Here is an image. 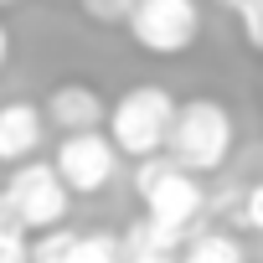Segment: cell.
<instances>
[{"label": "cell", "instance_id": "2e32d148", "mask_svg": "<svg viewBox=\"0 0 263 263\" xmlns=\"http://www.w3.org/2000/svg\"><path fill=\"white\" fill-rule=\"evenodd\" d=\"M6 62H11V31L0 26V67H6Z\"/></svg>", "mask_w": 263, "mask_h": 263}, {"label": "cell", "instance_id": "ba28073f", "mask_svg": "<svg viewBox=\"0 0 263 263\" xmlns=\"http://www.w3.org/2000/svg\"><path fill=\"white\" fill-rule=\"evenodd\" d=\"M47 108L36 103H0V165H26L42 145Z\"/></svg>", "mask_w": 263, "mask_h": 263}, {"label": "cell", "instance_id": "7a4b0ae2", "mask_svg": "<svg viewBox=\"0 0 263 263\" xmlns=\"http://www.w3.org/2000/svg\"><path fill=\"white\" fill-rule=\"evenodd\" d=\"M176 114H181V103L160 83H140V88H129L108 108V140L124 155H140V160L145 155H165L171 129H176Z\"/></svg>", "mask_w": 263, "mask_h": 263}, {"label": "cell", "instance_id": "ac0fdd59", "mask_svg": "<svg viewBox=\"0 0 263 263\" xmlns=\"http://www.w3.org/2000/svg\"><path fill=\"white\" fill-rule=\"evenodd\" d=\"M0 6H16V0H0Z\"/></svg>", "mask_w": 263, "mask_h": 263}, {"label": "cell", "instance_id": "5b68a950", "mask_svg": "<svg viewBox=\"0 0 263 263\" xmlns=\"http://www.w3.org/2000/svg\"><path fill=\"white\" fill-rule=\"evenodd\" d=\"M6 196L16 201L26 232H52V227L67 217V206H72V191H67V181L57 176L52 160H26V165H16L11 181H6Z\"/></svg>", "mask_w": 263, "mask_h": 263}, {"label": "cell", "instance_id": "3957f363", "mask_svg": "<svg viewBox=\"0 0 263 263\" xmlns=\"http://www.w3.org/2000/svg\"><path fill=\"white\" fill-rule=\"evenodd\" d=\"M227 150H232V114H227L217 98H191V103H181L165 155H176L181 171L206 176V171H222Z\"/></svg>", "mask_w": 263, "mask_h": 263}, {"label": "cell", "instance_id": "6da1fadb", "mask_svg": "<svg viewBox=\"0 0 263 263\" xmlns=\"http://www.w3.org/2000/svg\"><path fill=\"white\" fill-rule=\"evenodd\" d=\"M135 191L145 201V217L165 232H176L181 242L196 237L201 217H206V191L191 171L176 165V155H145L135 165Z\"/></svg>", "mask_w": 263, "mask_h": 263}, {"label": "cell", "instance_id": "52a82bcc", "mask_svg": "<svg viewBox=\"0 0 263 263\" xmlns=\"http://www.w3.org/2000/svg\"><path fill=\"white\" fill-rule=\"evenodd\" d=\"M47 119L62 129V135H93L98 124H108V103L88 83H57L47 93Z\"/></svg>", "mask_w": 263, "mask_h": 263}, {"label": "cell", "instance_id": "8992f818", "mask_svg": "<svg viewBox=\"0 0 263 263\" xmlns=\"http://www.w3.org/2000/svg\"><path fill=\"white\" fill-rule=\"evenodd\" d=\"M119 145L103 135V129H93V135H62L57 145V176L67 181L72 196H98L114 176H119Z\"/></svg>", "mask_w": 263, "mask_h": 263}, {"label": "cell", "instance_id": "9a60e30c", "mask_svg": "<svg viewBox=\"0 0 263 263\" xmlns=\"http://www.w3.org/2000/svg\"><path fill=\"white\" fill-rule=\"evenodd\" d=\"M0 237H26V222H21V212L6 191H0Z\"/></svg>", "mask_w": 263, "mask_h": 263}, {"label": "cell", "instance_id": "277c9868", "mask_svg": "<svg viewBox=\"0 0 263 263\" xmlns=\"http://www.w3.org/2000/svg\"><path fill=\"white\" fill-rule=\"evenodd\" d=\"M129 36L150 57H181L196 36H201V11L196 0H140L129 11Z\"/></svg>", "mask_w": 263, "mask_h": 263}, {"label": "cell", "instance_id": "e0dca14e", "mask_svg": "<svg viewBox=\"0 0 263 263\" xmlns=\"http://www.w3.org/2000/svg\"><path fill=\"white\" fill-rule=\"evenodd\" d=\"M217 6H227V11H237V6H242V0H217Z\"/></svg>", "mask_w": 263, "mask_h": 263}, {"label": "cell", "instance_id": "30bf717a", "mask_svg": "<svg viewBox=\"0 0 263 263\" xmlns=\"http://www.w3.org/2000/svg\"><path fill=\"white\" fill-rule=\"evenodd\" d=\"M181 263H242V242L227 232H196L181 248Z\"/></svg>", "mask_w": 263, "mask_h": 263}, {"label": "cell", "instance_id": "7c38bea8", "mask_svg": "<svg viewBox=\"0 0 263 263\" xmlns=\"http://www.w3.org/2000/svg\"><path fill=\"white\" fill-rule=\"evenodd\" d=\"M237 21H242L248 47H258V52H263V0H242V6H237Z\"/></svg>", "mask_w": 263, "mask_h": 263}, {"label": "cell", "instance_id": "4fadbf2b", "mask_svg": "<svg viewBox=\"0 0 263 263\" xmlns=\"http://www.w3.org/2000/svg\"><path fill=\"white\" fill-rule=\"evenodd\" d=\"M237 222H242V227H253V232H263V181H253V186L242 191V206H237Z\"/></svg>", "mask_w": 263, "mask_h": 263}, {"label": "cell", "instance_id": "8fae6325", "mask_svg": "<svg viewBox=\"0 0 263 263\" xmlns=\"http://www.w3.org/2000/svg\"><path fill=\"white\" fill-rule=\"evenodd\" d=\"M72 263H124V237H114V232H78Z\"/></svg>", "mask_w": 263, "mask_h": 263}, {"label": "cell", "instance_id": "9c48e42d", "mask_svg": "<svg viewBox=\"0 0 263 263\" xmlns=\"http://www.w3.org/2000/svg\"><path fill=\"white\" fill-rule=\"evenodd\" d=\"M181 237L176 232H165V227H155L150 217H140L135 227L124 232V263H181Z\"/></svg>", "mask_w": 263, "mask_h": 263}, {"label": "cell", "instance_id": "5bb4252c", "mask_svg": "<svg viewBox=\"0 0 263 263\" xmlns=\"http://www.w3.org/2000/svg\"><path fill=\"white\" fill-rule=\"evenodd\" d=\"M140 0H83V11L93 21H129V11H135Z\"/></svg>", "mask_w": 263, "mask_h": 263}]
</instances>
